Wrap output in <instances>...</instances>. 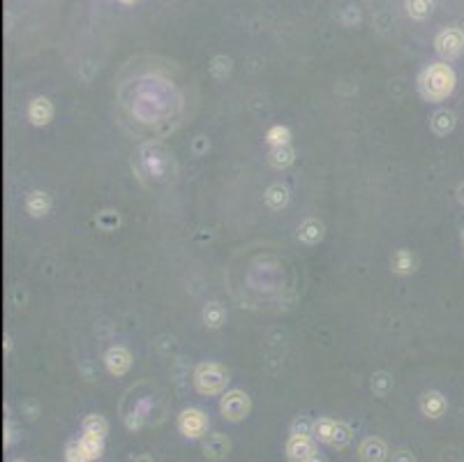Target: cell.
<instances>
[{
	"mask_svg": "<svg viewBox=\"0 0 464 462\" xmlns=\"http://www.w3.org/2000/svg\"><path fill=\"white\" fill-rule=\"evenodd\" d=\"M458 76L448 63H432L418 74V93L428 102H441L455 91Z\"/></svg>",
	"mask_w": 464,
	"mask_h": 462,
	"instance_id": "6da1fadb",
	"label": "cell"
},
{
	"mask_svg": "<svg viewBox=\"0 0 464 462\" xmlns=\"http://www.w3.org/2000/svg\"><path fill=\"white\" fill-rule=\"evenodd\" d=\"M192 381H194V388L199 391L201 396H220V393H224L226 386H229L231 377H229V370L220 366V363L203 361L194 368Z\"/></svg>",
	"mask_w": 464,
	"mask_h": 462,
	"instance_id": "7a4b0ae2",
	"label": "cell"
},
{
	"mask_svg": "<svg viewBox=\"0 0 464 462\" xmlns=\"http://www.w3.org/2000/svg\"><path fill=\"white\" fill-rule=\"evenodd\" d=\"M220 411H222V416L226 421H231V423H241V421H245L250 416L252 400L245 391H238V388L226 391L222 396V400H220Z\"/></svg>",
	"mask_w": 464,
	"mask_h": 462,
	"instance_id": "3957f363",
	"label": "cell"
},
{
	"mask_svg": "<svg viewBox=\"0 0 464 462\" xmlns=\"http://www.w3.org/2000/svg\"><path fill=\"white\" fill-rule=\"evenodd\" d=\"M208 426H211V421L206 416V411L196 409V407L183 409L178 416V430L187 439H203L208 435Z\"/></svg>",
	"mask_w": 464,
	"mask_h": 462,
	"instance_id": "277c9868",
	"label": "cell"
},
{
	"mask_svg": "<svg viewBox=\"0 0 464 462\" xmlns=\"http://www.w3.org/2000/svg\"><path fill=\"white\" fill-rule=\"evenodd\" d=\"M434 51H437L443 61H453V58L462 56L464 51V33L460 28H443V31L434 37Z\"/></svg>",
	"mask_w": 464,
	"mask_h": 462,
	"instance_id": "5b68a950",
	"label": "cell"
},
{
	"mask_svg": "<svg viewBox=\"0 0 464 462\" xmlns=\"http://www.w3.org/2000/svg\"><path fill=\"white\" fill-rule=\"evenodd\" d=\"M286 458H289V462H310L312 458H317V439H314L312 435H289V439H286Z\"/></svg>",
	"mask_w": 464,
	"mask_h": 462,
	"instance_id": "8992f818",
	"label": "cell"
},
{
	"mask_svg": "<svg viewBox=\"0 0 464 462\" xmlns=\"http://www.w3.org/2000/svg\"><path fill=\"white\" fill-rule=\"evenodd\" d=\"M104 366L109 370V375H114V377H123L130 372L132 368V353L127 351L125 347H111L106 351V356H104Z\"/></svg>",
	"mask_w": 464,
	"mask_h": 462,
	"instance_id": "52a82bcc",
	"label": "cell"
},
{
	"mask_svg": "<svg viewBox=\"0 0 464 462\" xmlns=\"http://www.w3.org/2000/svg\"><path fill=\"white\" fill-rule=\"evenodd\" d=\"M201 451L208 460H224L231 451V441L222 432H213L201 439Z\"/></svg>",
	"mask_w": 464,
	"mask_h": 462,
	"instance_id": "ba28073f",
	"label": "cell"
},
{
	"mask_svg": "<svg viewBox=\"0 0 464 462\" xmlns=\"http://www.w3.org/2000/svg\"><path fill=\"white\" fill-rule=\"evenodd\" d=\"M358 458H360V462H386L388 460L386 441L379 439V437L363 439V444L358 446Z\"/></svg>",
	"mask_w": 464,
	"mask_h": 462,
	"instance_id": "9c48e42d",
	"label": "cell"
},
{
	"mask_svg": "<svg viewBox=\"0 0 464 462\" xmlns=\"http://www.w3.org/2000/svg\"><path fill=\"white\" fill-rule=\"evenodd\" d=\"M54 104L46 100V97H35V100L28 104V121L35 127H44L54 121Z\"/></svg>",
	"mask_w": 464,
	"mask_h": 462,
	"instance_id": "30bf717a",
	"label": "cell"
},
{
	"mask_svg": "<svg viewBox=\"0 0 464 462\" xmlns=\"http://www.w3.org/2000/svg\"><path fill=\"white\" fill-rule=\"evenodd\" d=\"M446 409H448V402L439 391H425L420 396V411L428 418H439V416H443V411Z\"/></svg>",
	"mask_w": 464,
	"mask_h": 462,
	"instance_id": "8fae6325",
	"label": "cell"
},
{
	"mask_svg": "<svg viewBox=\"0 0 464 462\" xmlns=\"http://www.w3.org/2000/svg\"><path fill=\"white\" fill-rule=\"evenodd\" d=\"M263 201H266V206H268L271 211H284L286 206H289V201H291V192H289V188L286 185H282V183H273L268 190L263 192Z\"/></svg>",
	"mask_w": 464,
	"mask_h": 462,
	"instance_id": "7c38bea8",
	"label": "cell"
},
{
	"mask_svg": "<svg viewBox=\"0 0 464 462\" xmlns=\"http://www.w3.org/2000/svg\"><path fill=\"white\" fill-rule=\"evenodd\" d=\"M323 233H326L323 222L317 218H308V220H303L298 227V241L305 245H319L323 241Z\"/></svg>",
	"mask_w": 464,
	"mask_h": 462,
	"instance_id": "4fadbf2b",
	"label": "cell"
},
{
	"mask_svg": "<svg viewBox=\"0 0 464 462\" xmlns=\"http://www.w3.org/2000/svg\"><path fill=\"white\" fill-rule=\"evenodd\" d=\"M455 125H458V118H455V114L448 111V109L434 111L432 118H430V130L437 134V136H448L453 130H455Z\"/></svg>",
	"mask_w": 464,
	"mask_h": 462,
	"instance_id": "5bb4252c",
	"label": "cell"
},
{
	"mask_svg": "<svg viewBox=\"0 0 464 462\" xmlns=\"http://www.w3.org/2000/svg\"><path fill=\"white\" fill-rule=\"evenodd\" d=\"M51 196L46 192H31L26 196V211L31 218H44V215L51 213Z\"/></svg>",
	"mask_w": 464,
	"mask_h": 462,
	"instance_id": "9a60e30c",
	"label": "cell"
},
{
	"mask_svg": "<svg viewBox=\"0 0 464 462\" xmlns=\"http://www.w3.org/2000/svg\"><path fill=\"white\" fill-rule=\"evenodd\" d=\"M416 266H418V261L411 254V250H398L390 259V268L395 275H411L416 271Z\"/></svg>",
	"mask_w": 464,
	"mask_h": 462,
	"instance_id": "2e32d148",
	"label": "cell"
},
{
	"mask_svg": "<svg viewBox=\"0 0 464 462\" xmlns=\"http://www.w3.org/2000/svg\"><path fill=\"white\" fill-rule=\"evenodd\" d=\"M340 421H333V418H317L314 421V428H312V437L321 441V444H333V437L338 432Z\"/></svg>",
	"mask_w": 464,
	"mask_h": 462,
	"instance_id": "e0dca14e",
	"label": "cell"
},
{
	"mask_svg": "<svg viewBox=\"0 0 464 462\" xmlns=\"http://www.w3.org/2000/svg\"><path fill=\"white\" fill-rule=\"evenodd\" d=\"M296 162V151H293V146H280V149H271L268 153V164L273 166V169H289V166Z\"/></svg>",
	"mask_w": 464,
	"mask_h": 462,
	"instance_id": "ac0fdd59",
	"label": "cell"
},
{
	"mask_svg": "<svg viewBox=\"0 0 464 462\" xmlns=\"http://www.w3.org/2000/svg\"><path fill=\"white\" fill-rule=\"evenodd\" d=\"M201 317H203V323L208 328H222L224 321H226V310H224V306H220V303H208V306L203 308Z\"/></svg>",
	"mask_w": 464,
	"mask_h": 462,
	"instance_id": "d6986e66",
	"label": "cell"
},
{
	"mask_svg": "<svg viewBox=\"0 0 464 462\" xmlns=\"http://www.w3.org/2000/svg\"><path fill=\"white\" fill-rule=\"evenodd\" d=\"M84 435H95V437H106L109 432V423L102 414H88L81 423Z\"/></svg>",
	"mask_w": 464,
	"mask_h": 462,
	"instance_id": "ffe728a7",
	"label": "cell"
},
{
	"mask_svg": "<svg viewBox=\"0 0 464 462\" xmlns=\"http://www.w3.org/2000/svg\"><path fill=\"white\" fill-rule=\"evenodd\" d=\"M266 144L271 149H280V146H289L291 144V130L284 125H273L268 132H266Z\"/></svg>",
	"mask_w": 464,
	"mask_h": 462,
	"instance_id": "44dd1931",
	"label": "cell"
},
{
	"mask_svg": "<svg viewBox=\"0 0 464 462\" xmlns=\"http://www.w3.org/2000/svg\"><path fill=\"white\" fill-rule=\"evenodd\" d=\"M393 386H395V381H393L390 372L379 370V372H374V375H372V391H374V396L386 398L388 393L393 391Z\"/></svg>",
	"mask_w": 464,
	"mask_h": 462,
	"instance_id": "7402d4cb",
	"label": "cell"
},
{
	"mask_svg": "<svg viewBox=\"0 0 464 462\" xmlns=\"http://www.w3.org/2000/svg\"><path fill=\"white\" fill-rule=\"evenodd\" d=\"M434 9V0H407V14L416 21H425Z\"/></svg>",
	"mask_w": 464,
	"mask_h": 462,
	"instance_id": "603a6c76",
	"label": "cell"
},
{
	"mask_svg": "<svg viewBox=\"0 0 464 462\" xmlns=\"http://www.w3.org/2000/svg\"><path fill=\"white\" fill-rule=\"evenodd\" d=\"M65 462H93V458L88 456V451L84 448L81 439H76V441H70V444L65 446Z\"/></svg>",
	"mask_w": 464,
	"mask_h": 462,
	"instance_id": "cb8c5ba5",
	"label": "cell"
},
{
	"mask_svg": "<svg viewBox=\"0 0 464 462\" xmlns=\"http://www.w3.org/2000/svg\"><path fill=\"white\" fill-rule=\"evenodd\" d=\"M81 444L88 451V456L93 460H100L104 456V437H95V435H84Z\"/></svg>",
	"mask_w": 464,
	"mask_h": 462,
	"instance_id": "d4e9b609",
	"label": "cell"
},
{
	"mask_svg": "<svg viewBox=\"0 0 464 462\" xmlns=\"http://www.w3.org/2000/svg\"><path fill=\"white\" fill-rule=\"evenodd\" d=\"M229 72H231V58L229 56H215L213 63H211V74L222 81V79L229 76Z\"/></svg>",
	"mask_w": 464,
	"mask_h": 462,
	"instance_id": "484cf974",
	"label": "cell"
},
{
	"mask_svg": "<svg viewBox=\"0 0 464 462\" xmlns=\"http://www.w3.org/2000/svg\"><path fill=\"white\" fill-rule=\"evenodd\" d=\"M349 441H351V428H349L347 423H340V426H338V432H335V437H333L331 448L342 451V448L349 446Z\"/></svg>",
	"mask_w": 464,
	"mask_h": 462,
	"instance_id": "4316f807",
	"label": "cell"
},
{
	"mask_svg": "<svg viewBox=\"0 0 464 462\" xmlns=\"http://www.w3.org/2000/svg\"><path fill=\"white\" fill-rule=\"evenodd\" d=\"M312 428H314V421H310L308 416H298L291 423L293 435H312Z\"/></svg>",
	"mask_w": 464,
	"mask_h": 462,
	"instance_id": "83f0119b",
	"label": "cell"
},
{
	"mask_svg": "<svg viewBox=\"0 0 464 462\" xmlns=\"http://www.w3.org/2000/svg\"><path fill=\"white\" fill-rule=\"evenodd\" d=\"M393 462H416V458H413L411 451H398V453H393Z\"/></svg>",
	"mask_w": 464,
	"mask_h": 462,
	"instance_id": "f1b7e54d",
	"label": "cell"
},
{
	"mask_svg": "<svg viewBox=\"0 0 464 462\" xmlns=\"http://www.w3.org/2000/svg\"><path fill=\"white\" fill-rule=\"evenodd\" d=\"M458 199H460V204L464 206V183L458 188Z\"/></svg>",
	"mask_w": 464,
	"mask_h": 462,
	"instance_id": "f546056e",
	"label": "cell"
},
{
	"mask_svg": "<svg viewBox=\"0 0 464 462\" xmlns=\"http://www.w3.org/2000/svg\"><path fill=\"white\" fill-rule=\"evenodd\" d=\"M134 462H155V460H153L151 456H146V453H143V456H139V458H136Z\"/></svg>",
	"mask_w": 464,
	"mask_h": 462,
	"instance_id": "4dcf8cb0",
	"label": "cell"
},
{
	"mask_svg": "<svg viewBox=\"0 0 464 462\" xmlns=\"http://www.w3.org/2000/svg\"><path fill=\"white\" fill-rule=\"evenodd\" d=\"M121 3H125V5H134V3H139V0H121Z\"/></svg>",
	"mask_w": 464,
	"mask_h": 462,
	"instance_id": "1f68e13d",
	"label": "cell"
},
{
	"mask_svg": "<svg viewBox=\"0 0 464 462\" xmlns=\"http://www.w3.org/2000/svg\"><path fill=\"white\" fill-rule=\"evenodd\" d=\"M310 462H323V460H321V458H319V456H317V458H312V460H310Z\"/></svg>",
	"mask_w": 464,
	"mask_h": 462,
	"instance_id": "d6a6232c",
	"label": "cell"
},
{
	"mask_svg": "<svg viewBox=\"0 0 464 462\" xmlns=\"http://www.w3.org/2000/svg\"><path fill=\"white\" fill-rule=\"evenodd\" d=\"M14 462H24V460H14Z\"/></svg>",
	"mask_w": 464,
	"mask_h": 462,
	"instance_id": "836d02e7",
	"label": "cell"
},
{
	"mask_svg": "<svg viewBox=\"0 0 464 462\" xmlns=\"http://www.w3.org/2000/svg\"><path fill=\"white\" fill-rule=\"evenodd\" d=\"M462 241H464V231H462Z\"/></svg>",
	"mask_w": 464,
	"mask_h": 462,
	"instance_id": "e575fe53",
	"label": "cell"
}]
</instances>
